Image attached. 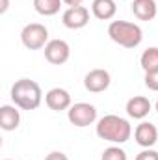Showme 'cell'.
I'll use <instances>...</instances> for the list:
<instances>
[{"label":"cell","instance_id":"cell-5","mask_svg":"<svg viewBox=\"0 0 158 160\" xmlns=\"http://www.w3.org/2000/svg\"><path fill=\"white\" fill-rule=\"evenodd\" d=\"M67 119L78 128L89 127L97 121V108L89 102H77L67 110Z\"/></svg>","mask_w":158,"mask_h":160},{"label":"cell","instance_id":"cell-17","mask_svg":"<svg viewBox=\"0 0 158 160\" xmlns=\"http://www.w3.org/2000/svg\"><path fill=\"white\" fill-rule=\"evenodd\" d=\"M101 160H128V157H126V153H125L121 147L112 145V147H108V149L102 151Z\"/></svg>","mask_w":158,"mask_h":160},{"label":"cell","instance_id":"cell-11","mask_svg":"<svg viewBox=\"0 0 158 160\" xmlns=\"http://www.w3.org/2000/svg\"><path fill=\"white\" fill-rule=\"evenodd\" d=\"M151 108H153L151 101L143 95H136V97L126 101V114L132 119H145L149 116Z\"/></svg>","mask_w":158,"mask_h":160},{"label":"cell","instance_id":"cell-16","mask_svg":"<svg viewBox=\"0 0 158 160\" xmlns=\"http://www.w3.org/2000/svg\"><path fill=\"white\" fill-rule=\"evenodd\" d=\"M63 0H34V9L43 17H52L60 11Z\"/></svg>","mask_w":158,"mask_h":160},{"label":"cell","instance_id":"cell-18","mask_svg":"<svg viewBox=\"0 0 158 160\" xmlns=\"http://www.w3.org/2000/svg\"><path fill=\"white\" fill-rule=\"evenodd\" d=\"M145 86L151 89V91H158V71L153 73H145Z\"/></svg>","mask_w":158,"mask_h":160},{"label":"cell","instance_id":"cell-2","mask_svg":"<svg viewBox=\"0 0 158 160\" xmlns=\"http://www.w3.org/2000/svg\"><path fill=\"white\" fill-rule=\"evenodd\" d=\"M11 101L17 108L21 110H36L39 108L41 101H43V91H41V86L36 80L30 78H21L17 80L13 86H11Z\"/></svg>","mask_w":158,"mask_h":160},{"label":"cell","instance_id":"cell-23","mask_svg":"<svg viewBox=\"0 0 158 160\" xmlns=\"http://www.w3.org/2000/svg\"><path fill=\"white\" fill-rule=\"evenodd\" d=\"M155 108H156V112H158V99H156V104H155Z\"/></svg>","mask_w":158,"mask_h":160},{"label":"cell","instance_id":"cell-7","mask_svg":"<svg viewBox=\"0 0 158 160\" xmlns=\"http://www.w3.org/2000/svg\"><path fill=\"white\" fill-rule=\"evenodd\" d=\"M62 22L69 30H80L89 22V9L84 8V6L67 8L63 11V15H62Z\"/></svg>","mask_w":158,"mask_h":160},{"label":"cell","instance_id":"cell-6","mask_svg":"<svg viewBox=\"0 0 158 160\" xmlns=\"http://www.w3.org/2000/svg\"><path fill=\"white\" fill-rule=\"evenodd\" d=\"M71 56V47L63 39H50L45 47V60L52 65H63Z\"/></svg>","mask_w":158,"mask_h":160},{"label":"cell","instance_id":"cell-3","mask_svg":"<svg viewBox=\"0 0 158 160\" xmlns=\"http://www.w3.org/2000/svg\"><path fill=\"white\" fill-rule=\"evenodd\" d=\"M108 36L114 43H117L123 48H136L143 41V30L136 22L112 21L108 26Z\"/></svg>","mask_w":158,"mask_h":160},{"label":"cell","instance_id":"cell-12","mask_svg":"<svg viewBox=\"0 0 158 160\" xmlns=\"http://www.w3.org/2000/svg\"><path fill=\"white\" fill-rule=\"evenodd\" d=\"M134 17L138 21H153L158 13V4L155 0H132V6H130Z\"/></svg>","mask_w":158,"mask_h":160},{"label":"cell","instance_id":"cell-1","mask_svg":"<svg viewBox=\"0 0 158 160\" xmlns=\"http://www.w3.org/2000/svg\"><path fill=\"white\" fill-rule=\"evenodd\" d=\"M95 132L101 140L110 143H125L132 136V127L125 118H119L116 114H108L97 121Z\"/></svg>","mask_w":158,"mask_h":160},{"label":"cell","instance_id":"cell-15","mask_svg":"<svg viewBox=\"0 0 158 160\" xmlns=\"http://www.w3.org/2000/svg\"><path fill=\"white\" fill-rule=\"evenodd\" d=\"M140 65L145 73L158 71V47H149L143 50V54L140 58Z\"/></svg>","mask_w":158,"mask_h":160},{"label":"cell","instance_id":"cell-13","mask_svg":"<svg viewBox=\"0 0 158 160\" xmlns=\"http://www.w3.org/2000/svg\"><path fill=\"white\" fill-rule=\"evenodd\" d=\"M91 13L99 21H110L117 13V4H116V0H93Z\"/></svg>","mask_w":158,"mask_h":160},{"label":"cell","instance_id":"cell-9","mask_svg":"<svg viewBox=\"0 0 158 160\" xmlns=\"http://www.w3.org/2000/svg\"><path fill=\"white\" fill-rule=\"evenodd\" d=\"M45 104L54 110V112H63V110H69L73 104H71V95L67 89L63 88H52L47 91L45 95Z\"/></svg>","mask_w":158,"mask_h":160},{"label":"cell","instance_id":"cell-4","mask_svg":"<svg viewBox=\"0 0 158 160\" xmlns=\"http://www.w3.org/2000/svg\"><path fill=\"white\" fill-rule=\"evenodd\" d=\"M21 41L28 50H39L45 48L48 43V30L41 22H30L21 30Z\"/></svg>","mask_w":158,"mask_h":160},{"label":"cell","instance_id":"cell-19","mask_svg":"<svg viewBox=\"0 0 158 160\" xmlns=\"http://www.w3.org/2000/svg\"><path fill=\"white\" fill-rule=\"evenodd\" d=\"M136 160H158V151L155 149H143L141 153H138L136 155Z\"/></svg>","mask_w":158,"mask_h":160},{"label":"cell","instance_id":"cell-20","mask_svg":"<svg viewBox=\"0 0 158 160\" xmlns=\"http://www.w3.org/2000/svg\"><path fill=\"white\" fill-rule=\"evenodd\" d=\"M45 160H69V157H67L65 153H62V151H52V153L47 155Z\"/></svg>","mask_w":158,"mask_h":160},{"label":"cell","instance_id":"cell-10","mask_svg":"<svg viewBox=\"0 0 158 160\" xmlns=\"http://www.w3.org/2000/svg\"><path fill=\"white\" fill-rule=\"evenodd\" d=\"M134 140L143 149H149V147H153L158 142V128L153 123H149V121H141L134 128Z\"/></svg>","mask_w":158,"mask_h":160},{"label":"cell","instance_id":"cell-21","mask_svg":"<svg viewBox=\"0 0 158 160\" xmlns=\"http://www.w3.org/2000/svg\"><path fill=\"white\" fill-rule=\"evenodd\" d=\"M82 2H84V0H63V4H65V6H69V8H75V6H82Z\"/></svg>","mask_w":158,"mask_h":160},{"label":"cell","instance_id":"cell-22","mask_svg":"<svg viewBox=\"0 0 158 160\" xmlns=\"http://www.w3.org/2000/svg\"><path fill=\"white\" fill-rule=\"evenodd\" d=\"M9 8V0H2V6H0V13H6Z\"/></svg>","mask_w":158,"mask_h":160},{"label":"cell","instance_id":"cell-8","mask_svg":"<svg viewBox=\"0 0 158 160\" xmlns=\"http://www.w3.org/2000/svg\"><path fill=\"white\" fill-rule=\"evenodd\" d=\"M112 77L106 69H91L86 78H84V88L91 93H102L110 88Z\"/></svg>","mask_w":158,"mask_h":160},{"label":"cell","instance_id":"cell-24","mask_svg":"<svg viewBox=\"0 0 158 160\" xmlns=\"http://www.w3.org/2000/svg\"><path fill=\"white\" fill-rule=\"evenodd\" d=\"M4 160H11V158H4Z\"/></svg>","mask_w":158,"mask_h":160},{"label":"cell","instance_id":"cell-14","mask_svg":"<svg viewBox=\"0 0 158 160\" xmlns=\"http://www.w3.org/2000/svg\"><path fill=\"white\" fill-rule=\"evenodd\" d=\"M19 125H21V112L17 110V106L4 104L0 108V127H2V130L11 132Z\"/></svg>","mask_w":158,"mask_h":160}]
</instances>
